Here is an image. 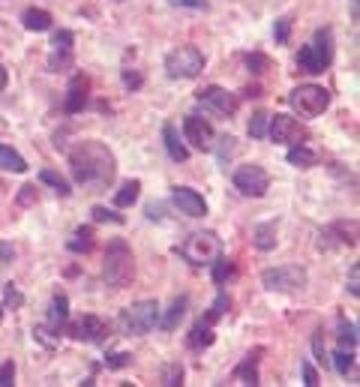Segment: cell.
I'll use <instances>...</instances> for the list:
<instances>
[{"label":"cell","instance_id":"obj_8","mask_svg":"<svg viewBox=\"0 0 360 387\" xmlns=\"http://www.w3.org/2000/svg\"><path fill=\"white\" fill-rule=\"evenodd\" d=\"M235 190H240L243 195H249V198H261L267 195L270 190V174L261 168V166H240L235 171Z\"/></svg>","mask_w":360,"mask_h":387},{"label":"cell","instance_id":"obj_11","mask_svg":"<svg viewBox=\"0 0 360 387\" xmlns=\"http://www.w3.org/2000/svg\"><path fill=\"white\" fill-rule=\"evenodd\" d=\"M198 103L213 108L216 115H225V117H231L237 111V96L228 93L220 84H210V87H204V91H198Z\"/></svg>","mask_w":360,"mask_h":387},{"label":"cell","instance_id":"obj_27","mask_svg":"<svg viewBox=\"0 0 360 387\" xmlns=\"http://www.w3.org/2000/svg\"><path fill=\"white\" fill-rule=\"evenodd\" d=\"M48 318H51V328L60 330V324L69 318V297H67V294H55V301H51V312H48Z\"/></svg>","mask_w":360,"mask_h":387},{"label":"cell","instance_id":"obj_19","mask_svg":"<svg viewBox=\"0 0 360 387\" xmlns=\"http://www.w3.org/2000/svg\"><path fill=\"white\" fill-rule=\"evenodd\" d=\"M21 24H24V30L43 33V30H48V28H51V12L30 6V9H24V12H21Z\"/></svg>","mask_w":360,"mask_h":387},{"label":"cell","instance_id":"obj_20","mask_svg":"<svg viewBox=\"0 0 360 387\" xmlns=\"http://www.w3.org/2000/svg\"><path fill=\"white\" fill-rule=\"evenodd\" d=\"M213 340H216V333H213V324H208V321H198L196 328L189 330V348H196V352L213 345Z\"/></svg>","mask_w":360,"mask_h":387},{"label":"cell","instance_id":"obj_3","mask_svg":"<svg viewBox=\"0 0 360 387\" xmlns=\"http://www.w3.org/2000/svg\"><path fill=\"white\" fill-rule=\"evenodd\" d=\"M180 255L196 267L213 265V261L223 255V241H220V234L216 231H196V234L186 237L184 246H180Z\"/></svg>","mask_w":360,"mask_h":387},{"label":"cell","instance_id":"obj_22","mask_svg":"<svg viewBox=\"0 0 360 387\" xmlns=\"http://www.w3.org/2000/svg\"><path fill=\"white\" fill-rule=\"evenodd\" d=\"M298 67L303 69V72H310V76H318V72H325L327 67L321 64V57H318V52L313 45H303L300 52H298Z\"/></svg>","mask_w":360,"mask_h":387},{"label":"cell","instance_id":"obj_51","mask_svg":"<svg viewBox=\"0 0 360 387\" xmlns=\"http://www.w3.org/2000/svg\"><path fill=\"white\" fill-rule=\"evenodd\" d=\"M0 258H9V246H6V243L0 246Z\"/></svg>","mask_w":360,"mask_h":387},{"label":"cell","instance_id":"obj_24","mask_svg":"<svg viewBox=\"0 0 360 387\" xmlns=\"http://www.w3.org/2000/svg\"><path fill=\"white\" fill-rule=\"evenodd\" d=\"M0 168L4 171H16V174H24L28 171V162H24V156L18 151H12V147L0 144Z\"/></svg>","mask_w":360,"mask_h":387},{"label":"cell","instance_id":"obj_45","mask_svg":"<svg viewBox=\"0 0 360 387\" xmlns=\"http://www.w3.org/2000/svg\"><path fill=\"white\" fill-rule=\"evenodd\" d=\"M36 202V186L33 183H28V186H21V192H18V204H33Z\"/></svg>","mask_w":360,"mask_h":387},{"label":"cell","instance_id":"obj_31","mask_svg":"<svg viewBox=\"0 0 360 387\" xmlns=\"http://www.w3.org/2000/svg\"><path fill=\"white\" fill-rule=\"evenodd\" d=\"M40 180H43V183H48V186H55V192H57V195H63V198H67V195L72 192V190H69V183L63 180L57 171H51V168H43V171H40Z\"/></svg>","mask_w":360,"mask_h":387},{"label":"cell","instance_id":"obj_43","mask_svg":"<svg viewBox=\"0 0 360 387\" xmlns=\"http://www.w3.org/2000/svg\"><path fill=\"white\" fill-rule=\"evenodd\" d=\"M300 369H303V384H306V387H315V384H318V372H315V366L310 364V360H303Z\"/></svg>","mask_w":360,"mask_h":387},{"label":"cell","instance_id":"obj_36","mask_svg":"<svg viewBox=\"0 0 360 387\" xmlns=\"http://www.w3.org/2000/svg\"><path fill=\"white\" fill-rule=\"evenodd\" d=\"M247 67H249V72H255V76H261V72L270 69V60L255 52V54H247Z\"/></svg>","mask_w":360,"mask_h":387},{"label":"cell","instance_id":"obj_6","mask_svg":"<svg viewBox=\"0 0 360 387\" xmlns=\"http://www.w3.org/2000/svg\"><path fill=\"white\" fill-rule=\"evenodd\" d=\"M261 282L267 291L279 294H294L306 289V270L300 265H282V267H267L261 273Z\"/></svg>","mask_w":360,"mask_h":387},{"label":"cell","instance_id":"obj_32","mask_svg":"<svg viewBox=\"0 0 360 387\" xmlns=\"http://www.w3.org/2000/svg\"><path fill=\"white\" fill-rule=\"evenodd\" d=\"M333 366H337L339 376H349V372L354 369V352H349V348H339V352L333 354Z\"/></svg>","mask_w":360,"mask_h":387},{"label":"cell","instance_id":"obj_5","mask_svg":"<svg viewBox=\"0 0 360 387\" xmlns=\"http://www.w3.org/2000/svg\"><path fill=\"white\" fill-rule=\"evenodd\" d=\"M288 105L303 117H318L327 111L330 93H327V87H321V84H300L288 93Z\"/></svg>","mask_w":360,"mask_h":387},{"label":"cell","instance_id":"obj_13","mask_svg":"<svg viewBox=\"0 0 360 387\" xmlns=\"http://www.w3.org/2000/svg\"><path fill=\"white\" fill-rule=\"evenodd\" d=\"M69 333L81 342H102L108 336V324L102 318H96V316H81L79 321H72Z\"/></svg>","mask_w":360,"mask_h":387},{"label":"cell","instance_id":"obj_12","mask_svg":"<svg viewBox=\"0 0 360 387\" xmlns=\"http://www.w3.org/2000/svg\"><path fill=\"white\" fill-rule=\"evenodd\" d=\"M171 202H174V207L180 210V214H186V216H192V219H198V216L208 214L204 195H198L196 190H189V186H174Z\"/></svg>","mask_w":360,"mask_h":387},{"label":"cell","instance_id":"obj_41","mask_svg":"<svg viewBox=\"0 0 360 387\" xmlns=\"http://www.w3.org/2000/svg\"><path fill=\"white\" fill-rule=\"evenodd\" d=\"M165 384H169V387L184 384V366H180V364H174V366H169V369H165Z\"/></svg>","mask_w":360,"mask_h":387},{"label":"cell","instance_id":"obj_44","mask_svg":"<svg viewBox=\"0 0 360 387\" xmlns=\"http://www.w3.org/2000/svg\"><path fill=\"white\" fill-rule=\"evenodd\" d=\"M349 291L351 297H360V265H351L349 270Z\"/></svg>","mask_w":360,"mask_h":387},{"label":"cell","instance_id":"obj_47","mask_svg":"<svg viewBox=\"0 0 360 387\" xmlns=\"http://www.w3.org/2000/svg\"><path fill=\"white\" fill-rule=\"evenodd\" d=\"M174 6H189V9H204L208 4H204V0H171Z\"/></svg>","mask_w":360,"mask_h":387},{"label":"cell","instance_id":"obj_46","mask_svg":"<svg viewBox=\"0 0 360 387\" xmlns=\"http://www.w3.org/2000/svg\"><path fill=\"white\" fill-rule=\"evenodd\" d=\"M141 81H145V79H141L138 72H130V69L123 72V84H126V87H141Z\"/></svg>","mask_w":360,"mask_h":387},{"label":"cell","instance_id":"obj_50","mask_svg":"<svg viewBox=\"0 0 360 387\" xmlns=\"http://www.w3.org/2000/svg\"><path fill=\"white\" fill-rule=\"evenodd\" d=\"M351 18L360 21V0H351Z\"/></svg>","mask_w":360,"mask_h":387},{"label":"cell","instance_id":"obj_37","mask_svg":"<svg viewBox=\"0 0 360 387\" xmlns=\"http://www.w3.org/2000/svg\"><path fill=\"white\" fill-rule=\"evenodd\" d=\"M133 364V354H126V352H118V354H108L106 357V366L108 369H123V366H130Z\"/></svg>","mask_w":360,"mask_h":387},{"label":"cell","instance_id":"obj_4","mask_svg":"<svg viewBox=\"0 0 360 387\" xmlns=\"http://www.w3.org/2000/svg\"><path fill=\"white\" fill-rule=\"evenodd\" d=\"M157 321H159V304L157 301H138L133 306H126L118 318L123 336H145L157 328Z\"/></svg>","mask_w":360,"mask_h":387},{"label":"cell","instance_id":"obj_7","mask_svg":"<svg viewBox=\"0 0 360 387\" xmlns=\"http://www.w3.org/2000/svg\"><path fill=\"white\" fill-rule=\"evenodd\" d=\"M204 69V54L196 45H180L165 57V72L171 79H198Z\"/></svg>","mask_w":360,"mask_h":387},{"label":"cell","instance_id":"obj_16","mask_svg":"<svg viewBox=\"0 0 360 387\" xmlns=\"http://www.w3.org/2000/svg\"><path fill=\"white\" fill-rule=\"evenodd\" d=\"M259 354H261V348H255V352H249L247 357L240 360V364L235 366V381H240V384H249V387H255L259 384Z\"/></svg>","mask_w":360,"mask_h":387},{"label":"cell","instance_id":"obj_28","mask_svg":"<svg viewBox=\"0 0 360 387\" xmlns=\"http://www.w3.org/2000/svg\"><path fill=\"white\" fill-rule=\"evenodd\" d=\"M67 246L72 249V253H79V255H81V253H90V249H94V229H90V226H87V229H84V226L75 229V234L69 237Z\"/></svg>","mask_w":360,"mask_h":387},{"label":"cell","instance_id":"obj_38","mask_svg":"<svg viewBox=\"0 0 360 387\" xmlns=\"http://www.w3.org/2000/svg\"><path fill=\"white\" fill-rule=\"evenodd\" d=\"M274 36H276V42H279V45H286V42H288V36H291V18H279V21H276Z\"/></svg>","mask_w":360,"mask_h":387},{"label":"cell","instance_id":"obj_52","mask_svg":"<svg viewBox=\"0 0 360 387\" xmlns=\"http://www.w3.org/2000/svg\"><path fill=\"white\" fill-rule=\"evenodd\" d=\"M0 321H4V306H0Z\"/></svg>","mask_w":360,"mask_h":387},{"label":"cell","instance_id":"obj_17","mask_svg":"<svg viewBox=\"0 0 360 387\" xmlns=\"http://www.w3.org/2000/svg\"><path fill=\"white\" fill-rule=\"evenodd\" d=\"M162 141H165V151H169V156L174 162H186L189 159V147L180 141V129L174 127V123H165V127H162Z\"/></svg>","mask_w":360,"mask_h":387},{"label":"cell","instance_id":"obj_34","mask_svg":"<svg viewBox=\"0 0 360 387\" xmlns=\"http://www.w3.org/2000/svg\"><path fill=\"white\" fill-rule=\"evenodd\" d=\"M90 214H94V219L96 222H111V226H123V216L120 214H114V210H108V207H94L90 210Z\"/></svg>","mask_w":360,"mask_h":387},{"label":"cell","instance_id":"obj_49","mask_svg":"<svg viewBox=\"0 0 360 387\" xmlns=\"http://www.w3.org/2000/svg\"><path fill=\"white\" fill-rule=\"evenodd\" d=\"M147 216H150V219H162V207L150 204V207H147Z\"/></svg>","mask_w":360,"mask_h":387},{"label":"cell","instance_id":"obj_42","mask_svg":"<svg viewBox=\"0 0 360 387\" xmlns=\"http://www.w3.org/2000/svg\"><path fill=\"white\" fill-rule=\"evenodd\" d=\"M21 304H24V294L9 282V285H6V306H9V309H18Z\"/></svg>","mask_w":360,"mask_h":387},{"label":"cell","instance_id":"obj_18","mask_svg":"<svg viewBox=\"0 0 360 387\" xmlns=\"http://www.w3.org/2000/svg\"><path fill=\"white\" fill-rule=\"evenodd\" d=\"M186 306H189V297L184 294V297H174V304L165 309V316H159V328L162 330H174L180 321H184V316H186Z\"/></svg>","mask_w":360,"mask_h":387},{"label":"cell","instance_id":"obj_35","mask_svg":"<svg viewBox=\"0 0 360 387\" xmlns=\"http://www.w3.org/2000/svg\"><path fill=\"white\" fill-rule=\"evenodd\" d=\"M249 135H252V139H264V135H267V115H264V111L252 115V120H249Z\"/></svg>","mask_w":360,"mask_h":387},{"label":"cell","instance_id":"obj_48","mask_svg":"<svg viewBox=\"0 0 360 387\" xmlns=\"http://www.w3.org/2000/svg\"><path fill=\"white\" fill-rule=\"evenodd\" d=\"M6 84H9V72H6V67L0 64V93L6 91Z\"/></svg>","mask_w":360,"mask_h":387},{"label":"cell","instance_id":"obj_26","mask_svg":"<svg viewBox=\"0 0 360 387\" xmlns=\"http://www.w3.org/2000/svg\"><path fill=\"white\" fill-rule=\"evenodd\" d=\"M138 195H141V180H126V183H120V190L114 192V204L130 207L138 202Z\"/></svg>","mask_w":360,"mask_h":387},{"label":"cell","instance_id":"obj_14","mask_svg":"<svg viewBox=\"0 0 360 387\" xmlns=\"http://www.w3.org/2000/svg\"><path fill=\"white\" fill-rule=\"evenodd\" d=\"M87 91H90V81L81 76H72L69 81V91H67V103H63V108H67V115H79V111L87 105Z\"/></svg>","mask_w":360,"mask_h":387},{"label":"cell","instance_id":"obj_15","mask_svg":"<svg viewBox=\"0 0 360 387\" xmlns=\"http://www.w3.org/2000/svg\"><path fill=\"white\" fill-rule=\"evenodd\" d=\"M72 42H75V36H72L69 30H57V33H55V40H51V45H55V54H51V60H48V67L55 69V72H60L63 64H69Z\"/></svg>","mask_w":360,"mask_h":387},{"label":"cell","instance_id":"obj_40","mask_svg":"<svg viewBox=\"0 0 360 387\" xmlns=\"http://www.w3.org/2000/svg\"><path fill=\"white\" fill-rule=\"evenodd\" d=\"M313 352H315L318 364H325V360H327V354H325V330H315V336H313Z\"/></svg>","mask_w":360,"mask_h":387},{"label":"cell","instance_id":"obj_29","mask_svg":"<svg viewBox=\"0 0 360 387\" xmlns=\"http://www.w3.org/2000/svg\"><path fill=\"white\" fill-rule=\"evenodd\" d=\"M210 267H213V282H216V285H225L228 279H235V273H237L235 261H228V258H223V255L216 258Z\"/></svg>","mask_w":360,"mask_h":387},{"label":"cell","instance_id":"obj_25","mask_svg":"<svg viewBox=\"0 0 360 387\" xmlns=\"http://www.w3.org/2000/svg\"><path fill=\"white\" fill-rule=\"evenodd\" d=\"M288 162L291 166H298V168H313V166H318V154L310 151L306 144H294L288 151Z\"/></svg>","mask_w":360,"mask_h":387},{"label":"cell","instance_id":"obj_33","mask_svg":"<svg viewBox=\"0 0 360 387\" xmlns=\"http://www.w3.org/2000/svg\"><path fill=\"white\" fill-rule=\"evenodd\" d=\"M228 306H231V301H228V297H225V294H220V297H216V304L210 306V312H208V316H204L201 321H208V324H213L216 318H223V316H225V309H228Z\"/></svg>","mask_w":360,"mask_h":387},{"label":"cell","instance_id":"obj_23","mask_svg":"<svg viewBox=\"0 0 360 387\" xmlns=\"http://www.w3.org/2000/svg\"><path fill=\"white\" fill-rule=\"evenodd\" d=\"M315 52H318V57H321V64L325 67H330V60H333V33H330V28H325V30H318L315 36H313V42H310Z\"/></svg>","mask_w":360,"mask_h":387},{"label":"cell","instance_id":"obj_10","mask_svg":"<svg viewBox=\"0 0 360 387\" xmlns=\"http://www.w3.org/2000/svg\"><path fill=\"white\" fill-rule=\"evenodd\" d=\"M184 139L192 144V147H198V151H213L216 147V132L213 127L204 117L198 115H189L184 117Z\"/></svg>","mask_w":360,"mask_h":387},{"label":"cell","instance_id":"obj_1","mask_svg":"<svg viewBox=\"0 0 360 387\" xmlns=\"http://www.w3.org/2000/svg\"><path fill=\"white\" fill-rule=\"evenodd\" d=\"M69 168L81 186H108L118 162L102 141H79L69 151Z\"/></svg>","mask_w":360,"mask_h":387},{"label":"cell","instance_id":"obj_21","mask_svg":"<svg viewBox=\"0 0 360 387\" xmlns=\"http://www.w3.org/2000/svg\"><path fill=\"white\" fill-rule=\"evenodd\" d=\"M252 243L261 249V253H267V249L276 246V222H261V226L252 229Z\"/></svg>","mask_w":360,"mask_h":387},{"label":"cell","instance_id":"obj_9","mask_svg":"<svg viewBox=\"0 0 360 387\" xmlns=\"http://www.w3.org/2000/svg\"><path fill=\"white\" fill-rule=\"evenodd\" d=\"M267 135L274 139L276 144H303L306 141V127L300 120H294L288 115H276V117H270V129Z\"/></svg>","mask_w":360,"mask_h":387},{"label":"cell","instance_id":"obj_39","mask_svg":"<svg viewBox=\"0 0 360 387\" xmlns=\"http://www.w3.org/2000/svg\"><path fill=\"white\" fill-rule=\"evenodd\" d=\"M12 384H16V364L6 360V364L0 366V387H12Z\"/></svg>","mask_w":360,"mask_h":387},{"label":"cell","instance_id":"obj_2","mask_svg":"<svg viewBox=\"0 0 360 387\" xmlns=\"http://www.w3.org/2000/svg\"><path fill=\"white\" fill-rule=\"evenodd\" d=\"M102 277L111 289H126L135 277V258H133V249L123 237H114L106 246V265H102Z\"/></svg>","mask_w":360,"mask_h":387},{"label":"cell","instance_id":"obj_30","mask_svg":"<svg viewBox=\"0 0 360 387\" xmlns=\"http://www.w3.org/2000/svg\"><path fill=\"white\" fill-rule=\"evenodd\" d=\"M339 348H349V352L357 348V324L349 318L339 321Z\"/></svg>","mask_w":360,"mask_h":387}]
</instances>
